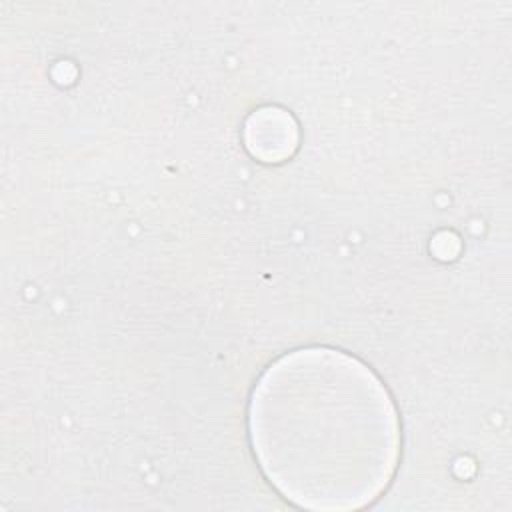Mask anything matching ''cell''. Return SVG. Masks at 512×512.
Returning <instances> with one entry per match:
<instances>
[{
    "label": "cell",
    "instance_id": "cell-1",
    "mask_svg": "<svg viewBox=\"0 0 512 512\" xmlns=\"http://www.w3.org/2000/svg\"><path fill=\"white\" fill-rule=\"evenodd\" d=\"M250 430L262 466L284 484L354 472L376 484L398 440L386 390L334 350H300L270 366L254 390Z\"/></svg>",
    "mask_w": 512,
    "mask_h": 512
}]
</instances>
